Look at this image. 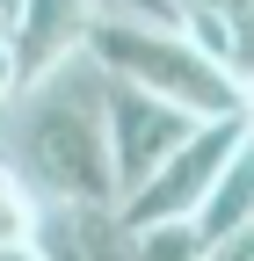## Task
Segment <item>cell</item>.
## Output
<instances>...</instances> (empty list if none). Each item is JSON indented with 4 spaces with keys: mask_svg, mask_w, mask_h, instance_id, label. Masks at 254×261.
Instances as JSON below:
<instances>
[{
    "mask_svg": "<svg viewBox=\"0 0 254 261\" xmlns=\"http://www.w3.org/2000/svg\"><path fill=\"white\" fill-rule=\"evenodd\" d=\"M0 160L29 181L37 203H116L102 138V65L87 51L8 94Z\"/></svg>",
    "mask_w": 254,
    "mask_h": 261,
    "instance_id": "6da1fadb",
    "label": "cell"
},
{
    "mask_svg": "<svg viewBox=\"0 0 254 261\" xmlns=\"http://www.w3.org/2000/svg\"><path fill=\"white\" fill-rule=\"evenodd\" d=\"M80 51L102 65L109 80H131V87H145V94H160V102L189 109V116H240V109H247V87L225 73V65H211L174 22L94 15Z\"/></svg>",
    "mask_w": 254,
    "mask_h": 261,
    "instance_id": "7a4b0ae2",
    "label": "cell"
},
{
    "mask_svg": "<svg viewBox=\"0 0 254 261\" xmlns=\"http://www.w3.org/2000/svg\"><path fill=\"white\" fill-rule=\"evenodd\" d=\"M240 130H247V116H204V123L160 160V167L138 181V189L116 196V218H123V225H167V218H189V211L204 203L211 174L225 167V152L240 145Z\"/></svg>",
    "mask_w": 254,
    "mask_h": 261,
    "instance_id": "3957f363",
    "label": "cell"
},
{
    "mask_svg": "<svg viewBox=\"0 0 254 261\" xmlns=\"http://www.w3.org/2000/svg\"><path fill=\"white\" fill-rule=\"evenodd\" d=\"M196 123L204 116H189V109L160 102V94H145L131 80H109L102 73V138H109V181H116V196L138 189Z\"/></svg>",
    "mask_w": 254,
    "mask_h": 261,
    "instance_id": "277c9868",
    "label": "cell"
},
{
    "mask_svg": "<svg viewBox=\"0 0 254 261\" xmlns=\"http://www.w3.org/2000/svg\"><path fill=\"white\" fill-rule=\"evenodd\" d=\"M87 22H94V8H87V0H22L15 37H8L15 87L44 80L51 65H66V58H80V44H87Z\"/></svg>",
    "mask_w": 254,
    "mask_h": 261,
    "instance_id": "5b68a950",
    "label": "cell"
},
{
    "mask_svg": "<svg viewBox=\"0 0 254 261\" xmlns=\"http://www.w3.org/2000/svg\"><path fill=\"white\" fill-rule=\"evenodd\" d=\"M240 225H254V130H240V145L225 152V167L211 174L204 203L189 211V232H196L204 247L225 240V232H240Z\"/></svg>",
    "mask_w": 254,
    "mask_h": 261,
    "instance_id": "8992f818",
    "label": "cell"
},
{
    "mask_svg": "<svg viewBox=\"0 0 254 261\" xmlns=\"http://www.w3.org/2000/svg\"><path fill=\"white\" fill-rule=\"evenodd\" d=\"M37 225H44V203L29 196V181L0 160V254H37Z\"/></svg>",
    "mask_w": 254,
    "mask_h": 261,
    "instance_id": "52a82bcc",
    "label": "cell"
},
{
    "mask_svg": "<svg viewBox=\"0 0 254 261\" xmlns=\"http://www.w3.org/2000/svg\"><path fill=\"white\" fill-rule=\"evenodd\" d=\"M131 261H204V240L189 232V218H167V225H131Z\"/></svg>",
    "mask_w": 254,
    "mask_h": 261,
    "instance_id": "ba28073f",
    "label": "cell"
},
{
    "mask_svg": "<svg viewBox=\"0 0 254 261\" xmlns=\"http://www.w3.org/2000/svg\"><path fill=\"white\" fill-rule=\"evenodd\" d=\"M94 15H131V22H174L167 0H87Z\"/></svg>",
    "mask_w": 254,
    "mask_h": 261,
    "instance_id": "9c48e42d",
    "label": "cell"
},
{
    "mask_svg": "<svg viewBox=\"0 0 254 261\" xmlns=\"http://www.w3.org/2000/svg\"><path fill=\"white\" fill-rule=\"evenodd\" d=\"M204 261H254V225H240V232H225V240H211Z\"/></svg>",
    "mask_w": 254,
    "mask_h": 261,
    "instance_id": "30bf717a",
    "label": "cell"
},
{
    "mask_svg": "<svg viewBox=\"0 0 254 261\" xmlns=\"http://www.w3.org/2000/svg\"><path fill=\"white\" fill-rule=\"evenodd\" d=\"M8 94H15V58H8V44H0V109H8Z\"/></svg>",
    "mask_w": 254,
    "mask_h": 261,
    "instance_id": "8fae6325",
    "label": "cell"
},
{
    "mask_svg": "<svg viewBox=\"0 0 254 261\" xmlns=\"http://www.w3.org/2000/svg\"><path fill=\"white\" fill-rule=\"evenodd\" d=\"M167 8H174V15H182V8H204V0H167Z\"/></svg>",
    "mask_w": 254,
    "mask_h": 261,
    "instance_id": "7c38bea8",
    "label": "cell"
}]
</instances>
